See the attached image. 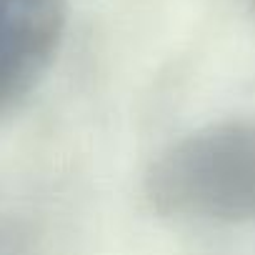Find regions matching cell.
<instances>
[{
  "instance_id": "3957f363",
  "label": "cell",
  "mask_w": 255,
  "mask_h": 255,
  "mask_svg": "<svg viewBox=\"0 0 255 255\" xmlns=\"http://www.w3.org/2000/svg\"><path fill=\"white\" fill-rule=\"evenodd\" d=\"M248 3H250V8H253V10H255V0H248Z\"/></svg>"
},
{
  "instance_id": "7a4b0ae2",
  "label": "cell",
  "mask_w": 255,
  "mask_h": 255,
  "mask_svg": "<svg viewBox=\"0 0 255 255\" xmlns=\"http://www.w3.org/2000/svg\"><path fill=\"white\" fill-rule=\"evenodd\" d=\"M65 18V0H0V120L13 115L50 70Z\"/></svg>"
},
{
  "instance_id": "6da1fadb",
  "label": "cell",
  "mask_w": 255,
  "mask_h": 255,
  "mask_svg": "<svg viewBox=\"0 0 255 255\" xmlns=\"http://www.w3.org/2000/svg\"><path fill=\"white\" fill-rule=\"evenodd\" d=\"M145 198L168 218L255 220V120H223L170 143L145 173Z\"/></svg>"
}]
</instances>
